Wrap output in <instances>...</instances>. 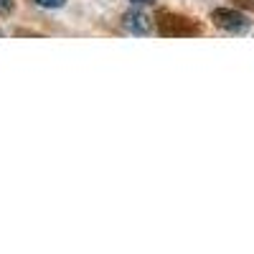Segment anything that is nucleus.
<instances>
[{"label": "nucleus", "mask_w": 254, "mask_h": 254, "mask_svg": "<svg viewBox=\"0 0 254 254\" xmlns=\"http://www.w3.org/2000/svg\"><path fill=\"white\" fill-rule=\"evenodd\" d=\"M211 20L221 28V31H229V33H242L249 28V18L234 8H219L211 13Z\"/></svg>", "instance_id": "nucleus-1"}, {"label": "nucleus", "mask_w": 254, "mask_h": 254, "mask_svg": "<svg viewBox=\"0 0 254 254\" xmlns=\"http://www.w3.org/2000/svg\"><path fill=\"white\" fill-rule=\"evenodd\" d=\"M122 26L135 33V36H145V33H150L153 31V23H150V18H147L142 10H127L122 15Z\"/></svg>", "instance_id": "nucleus-2"}, {"label": "nucleus", "mask_w": 254, "mask_h": 254, "mask_svg": "<svg viewBox=\"0 0 254 254\" xmlns=\"http://www.w3.org/2000/svg\"><path fill=\"white\" fill-rule=\"evenodd\" d=\"M31 3L38 5V8H46V10H56V8L66 5V0H31Z\"/></svg>", "instance_id": "nucleus-3"}, {"label": "nucleus", "mask_w": 254, "mask_h": 254, "mask_svg": "<svg viewBox=\"0 0 254 254\" xmlns=\"http://www.w3.org/2000/svg\"><path fill=\"white\" fill-rule=\"evenodd\" d=\"M13 10V0H0V15H5Z\"/></svg>", "instance_id": "nucleus-4"}, {"label": "nucleus", "mask_w": 254, "mask_h": 254, "mask_svg": "<svg viewBox=\"0 0 254 254\" xmlns=\"http://www.w3.org/2000/svg\"><path fill=\"white\" fill-rule=\"evenodd\" d=\"M132 5H150V3H155V0H130Z\"/></svg>", "instance_id": "nucleus-5"}, {"label": "nucleus", "mask_w": 254, "mask_h": 254, "mask_svg": "<svg viewBox=\"0 0 254 254\" xmlns=\"http://www.w3.org/2000/svg\"><path fill=\"white\" fill-rule=\"evenodd\" d=\"M0 36H3V33H0Z\"/></svg>", "instance_id": "nucleus-6"}]
</instances>
